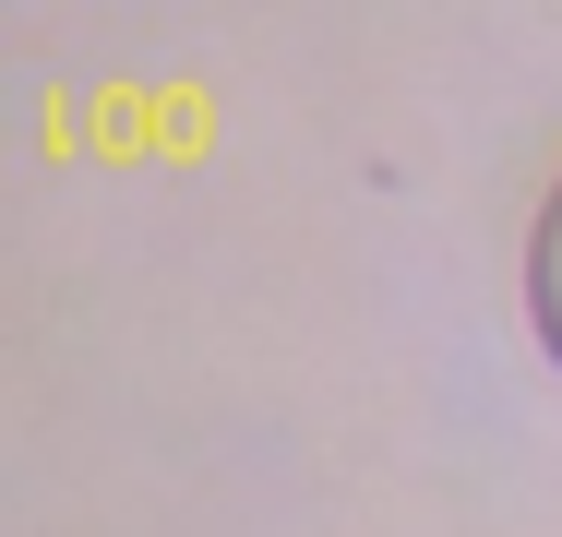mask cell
<instances>
[{
	"label": "cell",
	"mask_w": 562,
	"mask_h": 537,
	"mask_svg": "<svg viewBox=\"0 0 562 537\" xmlns=\"http://www.w3.org/2000/svg\"><path fill=\"white\" fill-rule=\"evenodd\" d=\"M527 287H539V334H551V358H562V192H551V215H539V263H527Z\"/></svg>",
	"instance_id": "cell-1"
}]
</instances>
